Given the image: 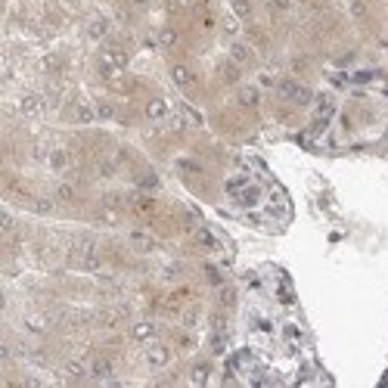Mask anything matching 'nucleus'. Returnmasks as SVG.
<instances>
[{
  "mask_svg": "<svg viewBox=\"0 0 388 388\" xmlns=\"http://www.w3.org/2000/svg\"><path fill=\"white\" fill-rule=\"evenodd\" d=\"M196 239H199L205 249H212V246H214V236H212V230H205V227H202V230L196 233Z\"/></svg>",
  "mask_w": 388,
  "mask_h": 388,
  "instance_id": "nucleus-14",
  "label": "nucleus"
},
{
  "mask_svg": "<svg viewBox=\"0 0 388 388\" xmlns=\"http://www.w3.org/2000/svg\"><path fill=\"white\" fill-rule=\"evenodd\" d=\"M140 187H143V190H153V187H158V177H155V174H146V177L140 180Z\"/></svg>",
  "mask_w": 388,
  "mask_h": 388,
  "instance_id": "nucleus-17",
  "label": "nucleus"
},
{
  "mask_svg": "<svg viewBox=\"0 0 388 388\" xmlns=\"http://www.w3.org/2000/svg\"><path fill=\"white\" fill-rule=\"evenodd\" d=\"M87 31H90V38H103V35H106V22H103V19H94Z\"/></svg>",
  "mask_w": 388,
  "mask_h": 388,
  "instance_id": "nucleus-12",
  "label": "nucleus"
},
{
  "mask_svg": "<svg viewBox=\"0 0 388 388\" xmlns=\"http://www.w3.org/2000/svg\"><path fill=\"white\" fill-rule=\"evenodd\" d=\"M56 196L62 199V202H72V199H75V190L69 187V183H59V187H56Z\"/></svg>",
  "mask_w": 388,
  "mask_h": 388,
  "instance_id": "nucleus-13",
  "label": "nucleus"
},
{
  "mask_svg": "<svg viewBox=\"0 0 388 388\" xmlns=\"http://www.w3.org/2000/svg\"><path fill=\"white\" fill-rule=\"evenodd\" d=\"M131 335H134V339H137V342H149V339H153V335H155V326L143 320V323H137V326H134V330H131Z\"/></svg>",
  "mask_w": 388,
  "mask_h": 388,
  "instance_id": "nucleus-4",
  "label": "nucleus"
},
{
  "mask_svg": "<svg viewBox=\"0 0 388 388\" xmlns=\"http://www.w3.org/2000/svg\"><path fill=\"white\" fill-rule=\"evenodd\" d=\"M171 78L180 84V87H190V84H193V72L187 69V65H171Z\"/></svg>",
  "mask_w": 388,
  "mask_h": 388,
  "instance_id": "nucleus-5",
  "label": "nucleus"
},
{
  "mask_svg": "<svg viewBox=\"0 0 388 388\" xmlns=\"http://www.w3.org/2000/svg\"><path fill=\"white\" fill-rule=\"evenodd\" d=\"M267 3H271V6H273V10H280V13H286V10H289V3H292V0H267Z\"/></svg>",
  "mask_w": 388,
  "mask_h": 388,
  "instance_id": "nucleus-21",
  "label": "nucleus"
},
{
  "mask_svg": "<svg viewBox=\"0 0 388 388\" xmlns=\"http://www.w3.org/2000/svg\"><path fill=\"white\" fill-rule=\"evenodd\" d=\"M239 99H242V106H255L258 103V90L255 87H242L239 90Z\"/></svg>",
  "mask_w": 388,
  "mask_h": 388,
  "instance_id": "nucleus-10",
  "label": "nucleus"
},
{
  "mask_svg": "<svg viewBox=\"0 0 388 388\" xmlns=\"http://www.w3.org/2000/svg\"><path fill=\"white\" fill-rule=\"evenodd\" d=\"M94 373H97V376H109V373H112L109 360H97V364H94Z\"/></svg>",
  "mask_w": 388,
  "mask_h": 388,
  "instance_id": "nucleus-16",
  "label": "nucleus"
},
{
  "mask_svg": "<svg viewBox=\"0 0 388 388\" xmlns=\"http://www.w3.org/2000/svg\"><path fill=\"white\" fill-rule=\"evenodd\" d=\"M233 10H236L239 19H249V16H252V3H249V0H233Z\"/></svg>",
  "mask_w": 388,
  "mask_h": 388,
  "instance_id": "nucleus-11",
  "label": "nucleus"
},
{
  "mask_svg": "<svg viewBox=\"0 0 388 388\" xmlns=\"http://www.w3.org/2000/svg\"><path fill=\"white\" fill-rule=\"evenodd\" d=\"M137 3H146V0H137Z\"/></svg>",
  "mask_w": 388,
  "mask_h": 388,
  "instance_id": "nucleus-22",
  "label": "nucleus"
},
{
  "mask_svg": "<svg viewBox=\"0 0 388 388\" xmlns=\"http://www.w3.org/2000/svg\"><path fill=\"white\" fill-rule=\"evenodd\" d=\"M103 59H106V65H115V69H124V65H128V53L118 50V47H109L103 53Z\"/></svg>",
  "mask_w": 388,
  "mask_h": 388,
  "instance_id": "nucleus-2",
  "label": "nucleus"
},
{
  "mask_svg": "<svg viewBox=\"0 0 388 388\" xmlns=\"http://www.w3.org/2000/svg\"><path fill=\"white\" fill-rule=\"evenodd\" d=\"M205 379H208V364L193 367V382H205Z\"/></svg>",
  "mask_w": 388,
  "mask_h": 388,
  "instance_id": "nucleus-15",
  "label": "nucleus"
},
{
  "mask_svg": "<svg viewBox=\"0 0 388 388\" xmlns=\"http://www.w3.org/2000/svg\"><path fill=\"white\" fill-rule=\"evenodd\" d=\"M146 357H149V364H153V367H165L168 360H171V351H168L165 345H155V348H149Z\"/></svg>",
  "mask_w": 388,
  "mask_h": 388,
  "instance_id": "nucleus-3",
  "label": "nucleus"
},
{
  "mask_svg": "<svg viewBox=\"0 0 388 388\" xmlns=\"http://www.w3.org/2000/svg\"><path fill=\"white\" fill-rule=\"evenodd\" d=\"M35 212H40V214L53 212V202H47V199H38V202H35Z\"/></svg>",
  "mask_w": 388,
  "mask_h": 388,
  "instance_id": "nucleus-18",
  "label": "nucleus"
},
{
  "mask_svg": "<svg viewBox=\"0 0 388 388\" xmlns=\"http://www.w3.org/2000/svg\"><path fill=\"white\" fill-rule=\"evenodd\" d=\"M47 162H50L53 171H62V168L69 165V153H65V149H53V153L47 155Z\"/></svg>",
  "mask_w": 388,
  "mask_h": 388,
  "instance_id": "nucleus-7",
  "label": "nucleus"
},
{
  "mask_svg": "<svg viewBox=\"0 0 388 388\" xmlns=\"http://www.w3.org/2000/svg\"><path fill=\"white\" fill-rule=\"evenodd\" d=\"M22 112L25 115H38L40 112V99L38 97H22Z\"/></svg>",
  "mask_w": 388,
  "mask_h": 388,
  "instance_id": "nucleus-9",
  "label": "nucleus"
},
{
  "mask_svg": "<svg viewBox=\"0 0 388 388\" xmlns=\"http://www.w3.org/2000/svg\"><path fill=\"white\" fill-rule=\"evenodd\" d=\"M230 56H233V62L246 65L249 59H252V50H249L246 44H239V40H236V44H230Z\"/></svg>",
  "mask_w": 388,
  "mask_h": 388,
  "instance_id": "nucleus-6",
  "label": "nucleus"
},
{
  "mask_svg": "<svg viewBox=\"0 0 388 388\" xmlns=\"http://www.w3.org/2000/svg\"><path fill=\"white\" fill-rule=\"evenodd\" d=\"M351 10H354V16H357V19H364V16H367V6H364V0H354V3H351Z\"/></svg>",
  "mask_w": 388,
  "mask_h": 388,
  "instance_id": "nucleus-19",
  "label": "nucleus"
},
{
  "mask_svg": "<svg viewBox=\"0 0 388 388\" xmlns=\"http://www.w3.org/2000/svg\"><path fill=\"white\" fill-rule=\"evenodd\" d=\"M146 115L149 118H165L168 115V103H165V99H149V103H146Z\"/></svg>",
  "mask_w": 388,
  "mask_h": 388,
  "instance_id": "nucleus-8",
  "label": "nucleus"
},
{
  "mask_svg": "<svg viewBox=\"0 0 388 388\" xmlns=\"http://www.w3.org/2000/svg\"><path fill=\"white\" fill-rule=\"evenodd\" d=\"M174 40H177V35H174L171 28H165V31H162V47H171Z\"/></svg>",
  "mask_w": 388,
  "mask_h": 388,
  "instance_id": "nucleus-20",
  "label": "nucleus"
},
{
  "mask_svg": "<svg viewBox=\"0 0 388 388\" xmlns=\"http://www.w3.org/2000/svg\"><path fill=\"white\" fill-rule=\"evenodd\" d=\"M280 90H283V97L295 99V103H308V99H310V90L305 87V84H295V81H283V84H280Z\"/></svg>",
  "mask_w": 388,
  "mask_h": 388,
  "instance_id": "nucleus-1",
  "label": "nucleus"
}]
</instances>
